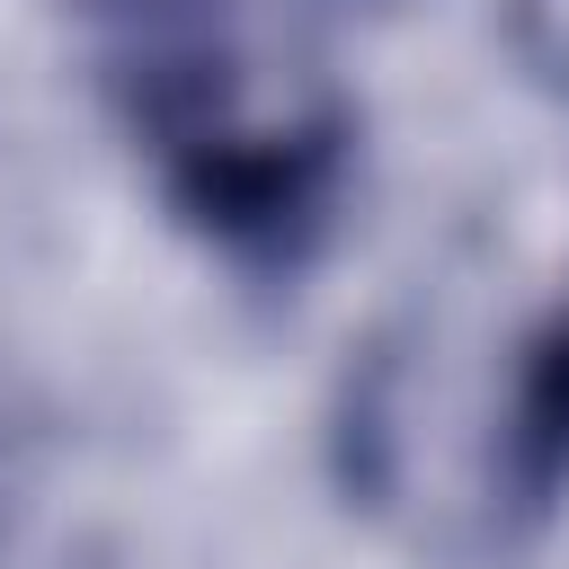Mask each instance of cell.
I'll list each match as a JSON object with an SVG mask.
<instances>
[{
  "mask_svg": "<svg viewBox=\"0 0 569 569\" xmlns=\"http://www.w3.org/2000/svg\"><path fill=\"white\" fill-rule=\"evenodd\" d=\"M98 71L169 196L240 258H293L338 187V124H258L231 0H89Z\"/></svg>",
  "mask_w": 569,
  "mask_h": 569,
  "instance_id": "6da1fadb",
  "label": "cell"
}]
</instances>
